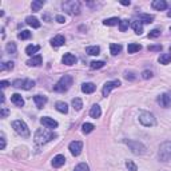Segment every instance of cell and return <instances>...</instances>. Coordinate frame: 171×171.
Here are the masks:
<instances>
[{"label": "cell", "mask_w": 171, "mask_h": 171, "mask_svg": "<svg viewBox=\"0 0 171 171\" xmlns=\"http://www.w3.org/2000/svg\"><path fill=\"white\" fill-rule=\"evenodd\" d=\"M54 138H56V135H55L52 131H49L48 128H39L38 131L35 132V136H33V139H35V142L38 143V144L48 143V142H51Z\"/></svg>", "instance_id": "1"}, {"label": "cell", "mask_w": 171, "mask_h": 171, "mask_svg": "<svg viewBox=\"0 0 171 171\" xmlns=\"http://www.w3.org/2000/svg\"><path fill=\"white\" fill-rule=\"evenodd\" d=\"M72 86V76L64 75L59 79V82L54 86V90L58 92H66L70 90V87Z\"/></svg>", "instance_id": "2"}, {"label": "cell", "mask_w": 171, "mask_h": 171, "mask_svg": "<svg viewBox=\"0 0 171 171\" xmlns=\"http://www.w3.org/2000/svg\"><path fill=\"white\" fill-rule=\"evenodd\" d=\"M158 157L162 162L171 160V141H166L159 146V152Z\"/></svg>", "instance_id": "3"}, {"label": "cell", "mask_w": 171, "mask_h": 171, "mask_svg": "<svg viewBox=\"0 0 171 171\" xmlns=\"http://www.w3.org/2000/svg\"><path fill=\"white\" fill-rule=\"evenodd\" d=\"M12 127H14L15 131L19 134V135L23 136V138H28L31 135L28 126L26 124L24 120H14V122H12Z\"/></svg>", "instance_id": "4"}, {"label": "cell", "mask_w": 171, "mask_h": 171, "mask_svg": "<svg viewBox=\"0 0 171 171\" xmlns=\"http://www.w3.org/2000/svg\"><path fill=\"white\" fill-rule=\"evenodd\" d=\"M63 10L70 15H79L80 14V3L76 0H70V2L62 3Z\"/></svg>", "instance_id": "5"}, {"label": "cell", "mask_w": 171, "mask_h": 171, "mask_svg": "<svg viewBox=\"0 0 171 171\" xmlns=\"http://www.w3.org/2000/svg\"><path fill=\"white\" fill-rule=\"evenodd\" d=\"M139 122H141L143 126L146 127H152L157 124V119L151 112H147V111H141L139 114Z\"/></svg>", "instance_id": "6"}, {"label": "cell", "mask_w": 171, "mask_h": 171, "mask_svg": "<svg viewBox=\"0 0 171 171\" xmlns=\"http://www.w3.org/2000/svg\"><path fill=\"white\" fill-rule=\"evenodd\" d=\"M124 143L128 146L130 150H131L135 155H142V154H144V152H146V146L143 144L142 142H139V141H127V139H126Z\"/></svg>", "instance_id": "7"}, {"label": "cell", "mask_w": 171, "mask_h": 171, "mask_svg": "<svg viewBox=\"0 0 171 171\" xmlns=\"http://www.w3.org/2000/svg\"><path fill=\"white\" fill-rule=\"evenodd\" d=\"M120 86V80H111V82H107L106 84L103 86V88H102V94L103 96H108L110 95V92L112 91L114 88H118V87Z\"/></svg>", "instance_id": "8"}, {"label": "cell", "mask_w": 171, "mask_h": 171, "mask_svg": "<svg viewBox=\"0 0 171 171\" xmlns=\"http://www.w3.org/2000/svg\"><path fill=\"white\" fill-rule=\"evenodd\" d=\"M68 150H70V152L74 155V157H78V155H80V152L83 150V143L79 142V141L71 142L70 146H68Z\"/></svg>", "instance_id": "9"}, {"label": "cell", "mask_w": 171, "mask_h": 171, "mask_svg": "<svg viewBox=\"0 0 171 171\" xmlns=\"http://www.w3.org/2000/svg\"><path fill=\"white\" fill-rule=\"evenodd\" d=\"M157 102L160 107L169 108V107H171V95L170 94H162V95L158 96Z\"/></svg>", "instance_id": "10"}, {"label": "cell", "mask_w": 171, "mask_h": 171, "mask_svg": "<svg viewBox=\"0 0 171 171\" xmlns=\"http://www.w3.org/2000/svg\"><path fill=\"white\" fill-rule=\"evenodd\" d=\"M40 123H42L43 126H44L46 128H48V130L56 128V127H58V122L55 119H52V118H49V116H43L42 119H40Z\"/></svg>", "instance_id": "11"}, {"label": "cell", "mask_w": 171, "mask_h": 171, "mask_svg": "<svg viewBox=\"0 0 171 171\" xmlns=\"http://www.w3.org/2000/svg\"><path fill=\"white\" fill-rule=\"evenodd\" d=\"M33 102H35L36 107L38 108H43L44 107V104L47 103V96L44 95H35L33 96Z\"/></svg>", "instance_id": "12"}, {"label": "cell", "mask_w": 171, "mask_h": 171, "mask_svg": "<svg viewBox=\"0 0 171 171\" xmlns=\"http://www.w3.org/2000/svg\"><path fill=\"white\" fill-rule=\"evenodd\" d=\"M152 8L157 11H164L167 10V3L164 2V0H154L152 2Z\"/></svg>", "instance_id": "13"}, {"label": "cell", "mask_w": 171, "mask_h": 171, "mask_svg": "<svg viewBox=\"0 0 171 171\" xmlns=\"http://www.w3.org/2000/svg\"><path fill=\"white\" fill-rule=\"evenodd\" d=\"M62 62H63V64H66V66H72V64L76 63V58H75V55H72V54H64V56L62 58Z\"/></svg>", "instance_id": "14"}, {"label": "cell", "mask_w": 171, "mask_h": 171, "mask_svg": "<svg viewBox=\"0 0 171 171\" xmlns=\"http://www.w3.org/2000/svg\"><path fill=\"white\" fill-rule=\"evenodd\" d=\"M52 166L54 167H62L63 166L64 163H66V157H64V155H56V157H54V159H52Z\"/></svg>", "instance_id": "15"}, {"label": "cell", "mask_w": 171, "mask_h": 171, "mask_svg": "<svg viewBox=\"0 0 171 171\" xmlns=\"http://www.w3.org/2000/svg\"><path fill=\"white\" fill-rule=\"evenodd\" d=\"M138 21L143 24H151L154 21V16L152 15H147V14H141V15H138Z\"/></svg>", "instance_id": "16"}, {"label": "cell", "mask_w": 171, "mask_h": 171, "mask_svg": "<svg viewBox=\"0 0 171 171\" xmlns=\"http://www.w3.org/2000/svg\"><path fill=\"white\" fill-rule=\"evenodd\" d=\"M11 102L14 103L15 106H17V107H23L24 106V99L21 98L20 94H14L11 95Z\"/></svg>", "instance_id": "17"}, {"label": "cell", "mask_w": 171, "mask_h": 171, "mask_svg": "<svg viewBox=\"0 0 171 171\" xmlns=\"http://www.w3.org/2000/svg\"><path fill=\"white\" fill-rule=\"evenodd\" d=\"M95 90H96V86L94 83H83L82 84V91L84 94H92V92H95Z\"/></svg>", "instance_id": "18"}, {"label": "cell", "mask_w": 171, "mask_h": 171, "mask_svg": "<svg viewBox=\"0 0 171 171\" xmlns=\"http://www.w3.org/2000/svg\"><path fill=\"white\" fill-rule=\"evenodd\" d=\"M42 62H43L42 56H40V55H35V56H32L27 62V64H28V66H32V67H38L42 64Z\"/></svg>", "instance_id": "19"}, {"label": "cell", "mask_w": 171, "mask_h": 171, "mask_svg": "<svg viewBox=\"0 0 171 171\" xmlns=\"http://www.w3.org/2000/svg\"><path fill=\"white\" fill-rule=\"evenodd\" d=\"M64 43H66V39H64V36H62V35L55 36V38L51 40L52 47H60V46H63Z\"/></svg>", "instance_id": "20"}, {"label": "cell", "mask_w": 171, "mask_h": 171, "mask_svg": "<svg viewBox=\"0 0 171 171\" xmlns=\"http://www.w3.org/2000/svg\"><path fill=\"white\" fill-rule=\"evenodd\" d=\"M100 115H102L100 107H99L98 104H94L91 107V110H90V116L94 118V119H96V118H100Z\"/></svg>", "instance_id": "21"}, {"label": "cell", "mask_w": 171, "mask_h": 171, "mask_svg": "<svg viewBox=\"0 0 171 171\" xmlns=\"http://www.w3.org/2000/svg\"><path fill=\"white\" fill-rule=\"evenodd\" d=\"M26 23L28 24V26L32 27V28H39V27H40V21L36 19L35 16H28L26 19Z\"/></svg>", "instance_id": "22"}, {"label": "cell", "mask_w": 171, "mask_h": 171, "mask_svg": "<svg viewBox=\"0 0 171 171\" xmlns=\"http://www.w3.org/2000/svg\"><path fill=\"white\" fill-rule=\"evenodd\" d=\"M55 108H56V111L62 114H67L68 112V106L67 103H64V102H58L56 104H55Z\"/></svg>", "instance_id": "23"}, {"label": "cell", "mask_w": 171, "mask_h": 171, "mask_svg": "<svg viewBox=\"0 0 171 171\" xmlns=\"http://www.w3.org/2000/svg\"><path fill=\"white\" fill-rule=\"evenodd\" d=\"M40 49V46H35V44H31V46H27L26 48V54L28 55V56H32V55H35L36 52H38Z\"/></svg>", "instance_id": "24"}, {"label": "cell", "mask_w": 171, "mask_h": 171, "mask_svg": "<svg viewBox=\"0 0 171 171\" xmlns=\"http://www.w3.org/2000/svg\"><path fill=\"white\" fill-rule=\"evenodd\" d=\"M142 49V46L138 44V43H130L128 47H127V51H128V54H135V52L141 51Z\"/></svg>", "instance_id": "25"}, {"label": "cell", "mask_w": 171, "mask_h": 171, "mask_svg": "<svg viewBox=\"0 0 171 171\" xmlns=\"http://www.w3.org/2000/svg\"><path fill=\"white\" fill-rule=\"evenodd\" d=\"M131 27H132V30L135 31L136 35H142V32H143V26H142V23H139L138 20H136V21H132V23H131Z\"/></svg>", "instance_id": "26"}, {"label": "cell", "mask_w": 171, "mask_h": 171, "mask_svg": "<svg viewBox=\"0 0 171 171\" xmlns=\"http://www.w3.org/2000/svg\"><path fill=\"white\" fill-rule=\"evenodd\" d=\"M158 62L160 64H170L171 63V54H162L158 58Z\"/></svg>", "instance_id": "27"}, {"label": "cell", "mask_w": 171, "mask_h": 171, "mask_svg": "<svg viewBox=\"0 0 171 171\" xmlns=\"http://www.w3.org/2000/svg\"><path fill=\"white\" fill-rule=\"evenodd\" d=\"M86 52L88 55H91V56H95V55H99V52H100V48L98 47V46H90V47L86 48Z\"/></svg>", "instance_id": "28"}, {"label": "cell", "mask_w": 171, "mask_h": 171, "mask_svg": "<svg viewBox=\"0 0 171 171\" xmlns=\"http://www.w3.org/2000/svg\"><path fill=\"white\" fill-rule=\"evenodd\" d=\"M44 5V2L43 0H35V2H32V4H31V8H32L33 12H38L40 11V8Z\"/></svg>", "instance_id": "29"}, {"label": "cell", "mask_w": 171, "mask_h": 171, "mask_svg": "<svg viewBox=\"0 0 171 171\" xmlns=\"http://www.w3.org/2000/svg\"><path fill=\"white\" fill-rule=\"evenodd\" d=\"M110 51H111V55L116 56L118 54L122 52V46H120V44H111L110 46Z\"/></svg>", "instance_id": "30"}, {"label": "cell", "mask_w": 171, "mask_h": 171, "mask_svg": "<svg viewBox=\"0 0 171 171\" xmlns=\"http://www.w3.org/2000/svg\"><path fill=\"white\" fill-rule=\"evenodd\" d=\"M104 62L103 60H95V62H91L90 63V67H91V70H99V68L104 67Z\"/></svg>", "instance_id": "31"}, {"label": "cell", "mask_w": 171, "mask_h": 171, "mask_svg": "<svg viewBox=\"0 0 171 171\" xmlns=\"http://www.w3.org/2000/svg\"><path fill=\"white\" fill-rule=\"evenodd\" d=\"M94 128H95V126L92 123H84L82 126V131L84 132V134H90V132H92L94 131Z\"/></svg>", "instance_id": "32"}, {"label": "cell", "mask_w": 171, "mask_h": 171, "mask_svg": "<svg viewBox=\"0 0 171 171\" xmlns=\"http://www.w3.org/2000/svg\"><path fill=\"white\" fill-rule=\"evenodd\" d=\"M72 107L75 108L76 111L82 110V107H83V102H82V99H80V98H75V99H72Z\"/></svg>", "instance_id": "33"}, {"label": "cell", "mask_w": 171, "mask_h": 171, "mask_svg": "<svg viewBox=\"0 0 171 171\" xmlns=\"http://www.w3.org/2000/svg\"><path fill=\"white\" fill-rule=\"evenodd\" d=\"M120 20L118 19V17H110V19H106L103 21L104 26H116V24H119Z\"/></svg>", "instance_id": "34"}, {"label": "cell", "mask_w": 171, "mask_h": 171, "mask_svg": "<svg viewBox=\"0 0 171 171\" xmlns=\"http://www.w3.org/2000/svg\"><path fill=\"white\" fill-rule=\"evenodd\" d=\"M33 87H35V82L31 79H24V84H23V90H32Z\"/></svg>", "instance_id": "35"}, {"label": "cell", "mask_w": 171, "mask_h": 171, "mask_svg": "<svg viewBox=\"0 0 171 171\" xmlns=\"http://www.w3.org/2000/svg\"><path fill=\"white\" fill-rule=\"evenodd\" d=\"M128 27H130V21H128V20H127V19L120 20V23H119V30H120V32H124V31H127V30H128Z\"/></svg>", "instance_id": "36"}, {"label": "cell", "mask_w": 171, "mask_h": 171, "mask_svg": "<svg viewBox=\"0 0 171 171\" xmlns=\"http://www.w3.org/2000/svg\"><path fill=\"white\" fill-rule=\"evenodd\" d=\"M5 51H7L8 54H16V44H15L14 42L8 43L7 47H5Z\"/></svg>", "instance_id": "37"}, {"label": "cell", "mask_w": 171, "mask_h": 171, "mask_svg": "<svg viewBox=\"0 0 171 171\" xmlns=\"http://www.w3.org/2000/svg\"><path fill=\"white\" fill-rule=\"evenodd\" d=\"M17 38L19 39H21V40H26V39H30L31 38V32L30 31H21V32L19 33V35H17Z\"/></svg>", "instance_id": "38"}, {"label": "cell", "mask_w": 171, "mask_h": 171, "mask_svg": "<svg viewBox=\"0 0 171 171\" xmlns=\"http://www.w3.org/2000/svg\"><path fill=\"white\" fill-rule=\"evenodd\" d=\"M12 68H14V62H5V63L2 64L0 70H2V71H5V70H12Z\"/></svg>", "instance_id": "39"}, {"label": "cell", "mask_w": 171, "mask_h": 171, "mask_svg": "<svg viewBox=\"0 0 171 171\" xmlns=\"http://www.w3.org/2000/svg\"><path fill=\"white\" fill-rule=\"evenodd\" d=\"M23 84H24V79H16L12 82V87H15V88H23Z\"/></svg>", "instance_id": "40"}, {"label": "cell", "mask_w": 171, "mask_h": 171, "mask_svg": "<svg viewBox=\"0 0 171 171\" xmlns=\"http://www.w3.org/2000/svg\"><path fill=\"white\" fill-rule=\"evenodd\" d=\"M160 36V31L159 30H152L148 32V38L150 39H157V38H159Z\"/></svg>", "instance_id": "41"}, {"label": "cell", "mask_w": 171, "mask_h": 171, "mask_svg": "<svg viewBox=\"0 0 171 171\" xmlns=\"http://www.w3.org/2000/svg\"><path fill=\"white\" fill-rule=\"evenodd\" d=\"M126 167L128 169V171H136V170H138L136 164L134 163L132 160H127V162H126Z\"/></svg>", "instance_id": "42"}, {"label": "cell", "mask_w": 171, "mask_h": 171, "mask_svg": "<svg viewBox=\"0 0 171 171\" xmlns=\"http://www.w3.org/2000/svg\"><path fill=\"white\" fill-rule=\"evenodd\" d=\"M74 171H90V169L86 163H79L75 169H74Z\"/></svg>", "instance_id": "43"}, {"label": "cell", "mask_w": 171, "mask_h": 171, "mask_svg": "<svg viewBox=\"0 0 171 171\" xmlns=\"http://www.w3.org/2000/svg\"><path fill=\"white\" fill-rule=\"evenodd\" d=\"M142 78H143V79H150V78H152V72H151V71H148V70L143 71V72H142Z\"/></svg>", "instance_id": "44"}, {"label": "cell", "mask_w": 171, "mask_h": 171, "mask_svg": "<svg viewBox=\"0 0 171 171\" xmlns=\"http://www.w3.org/2000/svg\"><path fill=\"white\" fill-rule=\"evenodd\" d=\"M8 114H10V110H8V108H5V107H3L2 111H0V116H2V118L8 116Z\"/></svg>", "instance_id": "45"}, {"label": "cell", "mask_w": 171, "mask_h": 171, "mask_svg": "<svg viewBox=\"0 0 171 171\" xmlns=\"http://www.w3.org/2000/svg\"><path fill=\"white\" fill-rule=\"evenodd\" d=\"M0 142H2L0 150H4V148H5V138H4V134H2V135H0Z\"/></svg>", "instance_id": "46"}, {"label": "cell", "mask_w": 171, "mask_h": 171, "mask_svg": "<svg viewBox=\"0 0 171 171\" xmlns=\"http://www.w3.org/2000/svg\"><path fill=\"white\" fill-rule=\"evenodd\" d=\"M148 51H162V46L158 44V46H150L148 47Z\"/></svg>", "instance_id": "47"}, {"label": "cell", "mask_w": 171, "mask_h": 171, "mask_svg": "<svg viewBox=\"0 0 171 171\" xmlns=\"http://www.w3.org/2000/svg\"><path fill=\"white\" fill-rule=\"evenodd\" d=\"M124 78H126L127 80H134V79H135V76H134L132 72H126V74H124Z\"/></svg>", "instance_id": "48"}, {"label": "cell", "mask_w": 171, "mask_h": 171, "mask_svg": "<svg viewBox=\"0 0 171 171\" xmlns=\"http://www.w3.org/2000/svg\"><path fill=\"white\" fill-rule=\"evenodd\" d=\"M8 86H10V82H7V80H2V82H0V87H2L3 90L7 88Z\"/></svg>", "instance_id": "49"}, {"label": "cell", "mask_w": 171, "mask_h": 171, "mask_svg": "<svg viewBox=\"0 0 171 171\" xmlns=\"http://www.w3.org/2000/svg\"><path fill=\"white\" fill-rule=\"evenodd\" d=\"M56 21H58V23H64V21H66V17H64L63 15H58V16H56Z\"/></svg>", "instance_id": "50"}, {"label": "cell", "mask_w": 171, "mask_h": 171, "mask_svg": "<svg viewBox=\"0 0 171 171\" xmlns=\"http://www.w3.org/2000/svg\"><path fill=\"white\" fill-rule=\"evenodd\" d=\"M120 4H123V5H130L131 3H130V0H122V2H120Z\"/></svg>", "instance_id": "51"}, {"label": "cell", "mask_w": 171, "mask_h": 171, "mask_svg": "<svg viewBox=\"0 0 171 171\" xmlns=\"http://www.w3.org/2000/svg\"><path fill=\"white\" fill-rule=\"evenodd\" d=\"M0 96H2V103H4V100H5V99H4V95L2 94V95H0Z\"/></svg>", "instance_id": "52"}, {"label": "cell", "mask_w": 171, "mask_h": 171, "mask_svg": "<svg viewBox=\"0 0 171 171\" xmlns=\"http://www.w3.org/2000/svg\"><path fill=\"white\" fill-rule=\"evenodd\" d=\"M167 16H169V17H171V11H170V12H167Z\"/></svg>", "instance_id": "53"}, {"label": "cell", "mask_w": 171, "mask_h": 171, "mask_svg": "<svg viewBox=\"0 0 171 171\" xmlns=\"http://www.w3.org/2000/svg\"><path fill=\"white\" fill-rule=\"evenodd\" d=\"M170 54H171V47H170Z\"/></svg>", "instance_id": "54"}, {"label": "cell", "mask_w": 171, "mask_h": 171, "mask_svg": "<svg viewBox=\"0 0 171 171\" xmlns=\"http://www.w3.org/2000/svg\"><path fill=\"white\" fill-rule=\"evenodd\" d=\"M170 32H171V27H170Z\"/></svg>", "instance_id": "55"}]
</instances>
